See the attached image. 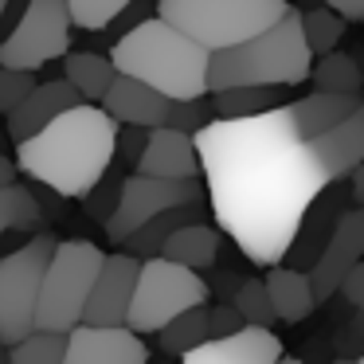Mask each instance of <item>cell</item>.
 I'll return each mask as SVG.
<instances>
[{
	"mask_svg": "<svg viewBox=\"0 0 364 364\" xmlns=\"http://www.w3.org/2000/svg\"><path fill=\"white\" fill-rule=\"evenodd\" d=\"M192 141L220 235L255 267L282 262L309 208L329 188L290 110L274 106L251 118H208Z\"/></svg>",
	"mask_w": 364,
	"mask_h": 364,
	"instance_id": "1",
	"label": "cell"
},
{
	"mask_svg": "<svg viewBox=\"0 0 364 364\" xmlns=\"http://www.w3.org/2000/svg\"><path fill=\"white\" fill-rule=\"evenodd\" d=\"M114 137L118 122L98 102H75L71 110L55 114L32 137L16 141V173L40 181L43 188L63 200H82L98 184V176L114 165Z\"/></svg>",
	"mask_w": 364,
	"mask_h": 364,
	"instance_id": "2",
	"label": "cell"
},
{
	"mask_svg": "<svg viewBox=\"0 0 364 364\" xmlns=\"http://www.w3.org/2000/svg\"><path fill=\"white\" fill-rule=\"evenodd\" d=\"M110 63L114 71L134 75L145 87L161 90L165 98L208 95L204 87L208 51L161 16H145L134 28H126L118 36V43L110 48Z\"/></svg>",
	"mask_w": 364,
	"mask_h": 364,
	"instance_id": "3",
	"label": "cell"
},
{
	"mask_svg": "<svg viewBox=\"0 0 364 364\" xmlns=\"http://www.w3.org/2000/svg\"><path fill=\"white\" fill-rule=\"evenodd\" d=\"M309 63H314V55L301 36L298 9H290L262 32L247 36L231 48L208 51L204 87L208 95L223 87H301Z\"/></svg>",
	"mask_w": 364,
	"mask_h": 364,
	"instance_id": "4",
	"label": "cell"
},
{
	"mask_svg": "<svg viewBox=\"0 0 364 364\" xmlns=\"http://www.w3.org/2000/svg\"><path fill=\"white\" fill-rule=\"evenodd\" d=\"M153 9L204 51H220L270 28L294 4L290 0H157Z\"/></svg>",
	"mask_w": 364,
	"mask_h": 364,
	"instance_id": "5",
	"label": "cell"
},
{
	"mask_svg": "<svg viewBox=\"0 0 364 364\" xmlns=\"http://www.w3.org/2000/svg\"><path fill=\"white\" fill-rule=\"evenodd\" d=\"M102 255V247L87 243V239H67V243L51 247V259L40 278V294H36V329L67 333L71 325L82 321V306H87Z\"/></svg>",
	"mask_w": 364,
	"mask_h": 364,
	"instance_id": "6",
	"label": "cell"
},
{
	"mask_svg": "<svg viewBox=\"0 0 364 364\" xmlns=\"http://www.w3.org/2000/svg\"><path fill=\"white\" fill-rule=\"evenodd\" d=\"M200 301H208V282L200 278V270H188L165 255H149L137 262L126 325L137 337H149L165 321H173L181 309L200 306Z\"/></svg>",
	"mask_w": 364,
	"mask_h": 364,
	"instance_id": "7",
	"label": "cell"
},
{
	"mask_svg": "<svg viewBox=\"0 0 364 364\" xmlns=\"http://www.w3.org/2000/svg\"><path fill=\"white\" fill-rule=\"evenodd\" d=\"M71 51V16L63 0H24L16 24L0 36V63L4 67H40L55 63Z\"/></svg>",
	"mask_w": 364,
	"mask_h": 364,
	"instance_id": "8",
	"label": "cell"
},
{
	"mask_svg": "<svg viewBox=\"0 0 364 364\" xmlns=\"http://www.w3.org/2000/svg\"><path fill=\"white\" fill-rule=\"evenodd\" d=\"M51 247H55V239L40 231L24 247L0 259V341L4 345L36 329V294H40Z\"/></svg>",
	"mask_w": 364,
	"mask_h": 364,
	"instance_id": "9",
	"label": "cell"
},
{
	"mask_svg": "<svg viewBox=\"0 0 364 364\" xmlns=\"http://www.w3.org/2000/svg\"><path fill=\"white\" fill-rule=\"evenodd\" d=\"M196 200H204L200 176H192V181H165V176L134 173L118 184V204L106 215V235L114 243H122L129 231L149 223L153 215L168 212V208H181V204H196Z\"/></svg>",
	"mask_w": 364,
	"mask_h": 364,
	"instance_id": "10",
	"label": "cell"
},
{
	"mask_svg": "<svg viewBox=\"0 0 364 364\" xmlns=\"http://www.w3.org/2000/svg\"><path fill=\"white\" fill-rule=\"evenodd\" d=\"M364 255V212L360 208H348V212L337 215V223L329 228L325 243L317 247V255L309 259V290H314V301H329L337 294V282L348 267Z\"/></svg>",
	"mask_w": 364,
	"mask_h": 364,
	"instance_id": "11",
	"label": "cell"
},
{
	"mask_svg": "<svg viewBox=\"0 0 364 364\" xmlns=\"http://www.w3.org/2000/svg\"><path fill=\"white\" fill-rule=\"evenodd\" d=\"M63 364H149V348L129 325H71Z\"/></svg>",
	"mask_w": 364,
	"mask_h": 364,
	"instance_id": "12",
	"label": "cell"
},
{
	"mask_svg": "<svg viewBox=\"0 0 364 364\" xmlns=\"http://www.w3.org/2000/svg\"><path fill=\"white\" fill-rule=\"evenodd\" d=\"M137 262L141 259H134L129 251L102 255V262L95 270V282H90V294H87V306H82V321L87 325H126Z\"/></svg>",
	"mask_w": 364,
	"mask_h": 364,
	"instance_id": "13",
	"label": "cell"
},
{
	"mask_svg": "<svg viewBox=\"0 0 364 364\" xmlns=\"http://www.w3.org/2000/svg\"><path fill=\"white\" fill-rule=\"evenodd\" d=\"M282 356V341L262 325H243L228 337H208L181 353L176 364H274Z\"/></svg>",
	"mask_w": 364,
	"mask_h": 364,
	"instance_id": "14",
	"label": "cell"
},
{
	"mask_svg": "<svg viewBox=\"0 0 364 364\" xmlns=\"http://www.w3.org/2000/svg\"><path fill=\"white\" fill-rule=\"evenodd\" d=\"M306 145H309V153H314V161L321 165L325 181L341 184L364 161V106L353 110L348 118H341L337 126L306 137Z\"/></svg>",
	"mask_w": 364,
	"mask_h": 364,
	"instance_id": "15",
	"label": "cell"
},
{
	"mask_svg": "<svg viewBox=\"0 0 364 364\" xmlns=\"http://www.w3.org/2000/svg\"><path fill=\"white\" fill-rule=\"evenodd\" d=\"M137 173L165 176V181H192L200 176V157L192 134H181L173 126H153L145 137V149L137 153Z\"/></svg>",
	"mask_w": 364,
	"mask_h": 364,
	"instance_id": "16",
	"label": "cell"
},
{
	"mask_svg": "<svg viewBox=\"0 0 364 364\" xmlns=\"http://www.w3.org/2000/svg\"><path fill=\"white\" fill-rule=\"evenodd\" d=\"M98 106H102L106 114H110L118 126H161L165 122V110H168V98L161 95V90L145 87L141 79H134V75H114V82L106 87V95L98 98Z\"/></svg>",
	"mask_w": 364,
	"mask_h": 364,
	"instance_id": "17",
	"label": "cell"
},
{
	"mask_svg": "<svg viewBox=\"0 0 364 364\" xmlns=\"http://www.w3.org/2000/svg\"><path fill=\"white\" fill-rule=\"evenodd\" d=\"M75 102H82L79 95H75V87L67 79H51V82H36L32 90H28L24 98H20L16 106H12L4 118H9V134L12 141H24V137H32L40 126H48L55 114L71 110Z\"/></svg>",
	"mask_w": 364,
	"mask_h": 364,
	"instance_id": "18",
	"label": "cell"
},
{
	"mask_svg": "<svg viewBox=\"0 0 364 364\" xmlns=\"http://www.w3.org/2000/svg\"><path fill=\"white\" fill-rule=\"evenodd\" d=\"M270 274L262 278V286H267V298H270V309H274L278 321L286 325H298L306 321L309 314H314V290H309V278L301 267H282V262H274V267H267Z\"/></svg>",
	"mask_w": 364,
	"mask_h": 364,
	"instance_id": "19",
	"label": "cell"
},
{
	"mask_svg": "<svg viewBox=\"0 0 364 364\" xmlns=\"http://www.w3.org/2000/svg\"><path fill=\"white\" fill-rule=\"evenodd\" d=\"M360 95H337V90H314V95L298 98V102H286L290 122L301 137H314L321 129L337 126L341 118H348L353 110H360Z\"/></svg>",
	"mask_w": 364,
	"mask_h": 364,
	"instance_id": "20",
	"label": "cell"
},
{
	"mask_svg": "<svg viewBox=\"0 0 364 364\" xmlns=\"http://www.w3.org/2000/svg\"><path fill=\"white\" fill-rule=\"evenodd\" d=\"M215 251H220V228L208 220H188L168 231L157 255H165V259L181 262L188 270H204L215 262Z\"/></svg>",
	"mask_w": 364,
	"mask_h": 364,
	"instance_id": "21",
	"label": "cell"
},
{
	"mask_svg": "<svg viewBox=\"0 0 364 364\" xmlns=\"http://www.w3.org/2000/svg\"><path fill=\"white\" fill-rule=\"evenodd\" d=\"M290 87H223V90H212V118H251V114H262V110H274V106H286Z\"/></svg>",
	"mask_w": 364,
	"mask_h": 364,
	"instance_id": "22",
	"label": "cell"
},
{
	"mask_svg": "<svg viewBox=\"0 0 364 364\" xmlns=\"http://www.w3.org/2000/svg\"><path fill=\"white\" fill-rule=\"evenodd\" d=\"M114 75L118 71H114L110 55H98V51H67L63 55V79L75 87L82 102H98L114 82Z\"/></svg>",
	"mask_w": 364,
	"mask_h": 364,
	"instance_id": "23",
	"label": "cell"
},
{
	"mask_svg": "<svg viewBox=\"0 0 364 364\" xmlns=\"http://www.w3.org/2000/svg\"><path fill=\"white\" fill-rule=\"evenodd\" d=\"M200 212H204V200H196V204H181V208H168V212L153 215L149 223H141L137 231H129V235L122 239V247H126L134 259H149V255L161 251V243H165V235L173 228H181V223H188V220H204Z\"/></svg>",
	"mask_w": 364,
	"mask_h": 364,
	"instance_id": "24",
	"label": "cell"
},
{
	"mask_svg": "<svg viewBox=\"0 0 364 364\" xmlns=\"http://www.w3.org/2000/svg\"><path fill=\"white\" fill-rule=\"evenodd\" d=\"M43 223V208L32 196V188H24L20 181L0 184V239L9 231H36Z\"/></svg>",
	"mask_w": 364,
	"mask_h": 364,
	"instance_id": "25",
	"label": "cell"
},
{
	"mask_svg": "<svg viewBox=\"0 0 364 364\" xmlns=\"http://www.w3.org/2000/svg\"><path fill=\"white\" fill-rule=\"evenodd\" d=\"M309 82H314L317 90H337V95H360V67H356L353 55H345V51H325V55H317L314 63H309Z\"/></svg>",
	"mask_w": 364,
	"mask_h": 364,
	"instance_id": "26",
	"label": "cell"
},
{
	"mask_svg": "<svg viewBox=\"0 0 364 364\" xmlns=\"http://www.w3.org/2000/svg\"><path fill=\"white\" fill-rule=\"evenodd\" d=\"M157 337H161V348H165V353H173V356H181V353H188L192 345L208 341V301L181 309L173 321L161 325Z\"/></svg>",
	"mask_w": 364,
	"mask_h": 364,
	"instance_id": "27",
	"label": "cell"
},
{
	"mask_svg": "<svg viewBox=\"0 0 364 364\" xmlns=\"http://www.w3.org/2000/svg\"><path fill=\"white\" fill-rule=\"evenodd\" d=\"M298 24H301V36H306V48L309 55H325V51H333L341 40H345L348 32V20H341L333 9H306L298 12Z\"/></svg>",
	"mask_w": 364,
	"mask_h": 364,
	"instance_id": "28",
	"label": "cell"
},
{
	"mask_svg": "<svg viewBox=\"0 0 364 364\" xmlns=\"http://www.w3.org/2000/svg\"><path fill=\"white\" fill-rule=\"evenodd\" d=\"M67 333L55 329H32L9 345V364H63Z\"/></svg>",
	"mask_w": 364,
	"mask_h": 364,
	"instance_id": "29",
	"label": "cell"
},
{
	"mask_svg": "<svg viewBox=\"0 0 364 364\" xmlns=\"http://www.w3.org/2000/svg\"><path fill=\"white\" fill-rule=\"evenodd\" d=\"M231 306H235L239 317H243V325H262V329H270V325L278 321L274 309H270V298H267V286H262V278H243Z\"/></svg>",
	"mask_w": 364,
	"mask_h": 364,
	"instance_id": "30",
	"label": "cell"
},
{
	"mask_svg": "<svg viewBox=\"0 0 364 364\" xmlns=\"http://www.w3.org/2000/svg\"><path fill=\"white\" fill-rule=\"evenodd\" d=\"M67 16H71V28H82V32H102L110 28V20L126 9L129 0H63Z\"/></svg>",
	"mask_w": 364,
	"mask_h": 364,
	"instance_id": "31",
	"label": "cell"
},
{
	"mask_svg": "<svg viewBox=\"0 0 364 364\" xmlns=\"http://www.w3.org/2000/svg\"><path fill=\"white\" fill-rule=\"evenodd\" d=\"M204 98L208 95H200V98H168V110H165V122H161V126H173V129H181V134H196V129L212 118V110H208Z\"/></svg>",
	"mask_w": 364,
	"mask_h": 364,
	"instance_id": "32",
	"label": "cell"
},
{
	"mask_svg": "<svg viewBox=\"0 0 364 364\" xmlns=\"http://www.w3.org/2000/svg\"><path fill=\"white\" fill-rule=\"evenodd\" d=\"M32 87H36V71H28V67H4V63H0V114H9Z\"/></svg>",
	"mask_w": 364,
	"mask_h": 364,
	"instance_id": "33",
	"label": "cell"
},
{
	"mask_svg": "<svg viewBox=\"0 0 364 364\" xmlns=\"http://www.w3.org/2000/svg\"><path fill=\"white\" fill-rule=\"evenodd\" d=\"M118 184L122 181H106V176H98V184L82 196V204H87V212L95 215V220H106V215L114 212V204H118Z\"/></svg>",
	"mask_w": 364,
	"mask_h": 364,
	"instance_id": "34",
	"label": "cell"
},
{
	"mask_svg": "<svg viewBox=\"0 0 364 364\" xmlns=\"http://www.w3.org/2000/svg\"><path fill=\"white\" fill-rule=\"evenodd\" d=\"M145 137H149V129H145V126H118V137H114V157L137 161V153L145 149Z\"/></svg>",
	"mask_w": 364,
	"mask_h": 364,
	"instance_id": "35",
	"label": "cell"
},
{
	"mask_svg": "<svg viewBox=\"0 0 364 364\" xmlns=\"http://www.w3.org/2000/svg\"><path fill=\"white\" fill-rule=\"evenodd\" d=\"M337 294H341V298H345L353 309H360V306H364V262H360V259H356L353 267H348L345 274H341Z\"/></svg>",
	"mask_w": 364,
	"mask_h": 364,
	"instance_id": "36",
	"label": "cell"
},
{
	"mask_svg": "<svg viewBox=\"0 0 364 364\" xmlns=\"http://www.w3.org/2000/svg\"><path fill=\"white\" fill-rule=\"evenodd\" d=\"M243 329V317L235 314V306H215L208 309V337H228V333Z\"/></svg>",
	"mask_w": 364,
	"mask_h": 364,
	"instance_id": "37",
	"label": "cell"
},
{
	"mask_svg": "<svg viewBox=\"0 0 364 364\" xmlns=\"http://www.w3.org/2000/svg\"><path fill=\"white\" fill-rule=\"evenodd\" d=\"M325 9H333L341 20H348V24H356V20H364V0H321Z\"/></svg>",
	"mask_w": 364,
	"mask_h": 364,
	"instance_id": "38",
	"label": "cell"
},
{
	"mask_svg": "<svg viewBox=\"0 0 364 364\" xmlns=\"http://www.w3.org/2000/svg\"><path fill=\"white\" fill-rule=\"evenodd\" d=\"M4 181H16V165H12L9 157H0V184Z\"/></svg>",
	"mask_w": 364,
	"mask_h": 364,
	"instance_id": "39",
	"label": "cell"
},
{
	"mask_svg": "<svg viewBox=\"0 0 364 364\" xmlns=\"http://www.w3.org/2000/svg\"><path fill=\"white\" fill-rule=\"evenodd\" d=\"M0 364H9V345L0 341Z\"/></svg>",
	"mask_w": 364,
	"mask_h": 364,
	"instance_id": "40",
	"label": "cell"
},
{
	"mask_svg": "<svg viewBox=\"0 0 364 364\" xmlns=\"http://www.w3.org/2000/svg\"><path fill=\"white\" fill-rule=\"evenodd\" d=\"M333 364H360V360H356V356H337Z\"/></svg>",
	"mask_w": 364,
	"mask_h": 364,
	"instance_id": "41",
	"label": "cell"
},
{
	"mask_svg": "<svg viewBox=\"0 0 364 364\" xmlns=\"http://www.w3.org/2000/svg\"><path fill=\"white\" fill-rule=\"evenodd\" d=\"M274 364H301V360H294V356H286V353H282V356H278Z\"/></svg>",
	"mask_w": 364,
	"mask_h": 364,
	"instance_id": "42",
	"label": "cell"
},
{
	"mask_svg": "<svg viewBox=\"0 0 364 364\" xmlns=\"http://www.w3.org/2000/svg\"><path fill=\"white\" fill-rule=\"evenodd\" d=\"M4 4H9V0H0V12H4Z\"/></svg>",
	"mask_w": 364,
	"mask_h": 364,
	"instance_id": "43",
	"label": "cell"
}]
</instances>
